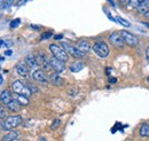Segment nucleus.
Instances as JSON below:
<instances>
[{
	"mask_svg": "<svg viewBox=\"0 0 149 141\" xmlns=\"http://www.w3.org/2000/svg\"><path fill=\"white\" fill-rule=\"evenodd\" d=\"M49 51L52 52V54L55 56L56 59H58L61 61L67 62L69 60V54L67 53L63 47H61V46H57L55 44H52V45H49Z\"/></svg>",
	"mask_w": 149,
	"mask_h": 141,
	"instance_id": "nucleus-1",
	"label": "nucleus"
},
{
	"mask_svg": "<svg viewBox=\"0 0 149 141\" xmlns=\"http://www.w3.org/2000/svg\"><path fill=\"white\" fill-rule=\"evenodd\" d=\"M93 50L99 57L104 59V57H108V55H109V47L103 41H96L94 44Z\"/></svg>",
	"mask_w": 149,
	"mask_h": 141,
	"instance_id": "nucleus-2",
	"label": "nucleus"
},
{
	"mask_svg": "<svg viewBox=\"0 0 149 141\" xmlns=\"http://www.w3.org/2000/svg\"><path fill=\"white\" fill-rule=\"evenodd\" d=\"M12 88H13V91H14L16 94H19V95H24V96H28V98L31 95L30 88L28 87V86H25L21 80H15V82L13 83V85H12Z\"/></svg>",
	"mask_w": 149,
	"mask_h": 141,
	"instance_id": "nucleus-3",
	"label": "nucleus"
},
{
	"mask_svg": "<svg viewBox=\"0 0 149 141\" xmlns=\"http://www.w3.org/2000/svg\"><path fill=\"white\" fill-rule=\"evenodd\" d=\"M21 123H22V117L21 116H19V115L9 116V117H7V119L3 123V130L10 131V130L15 128L16 126H19Z\"/></svg>",
	"mask_w": 149,
	"mask_h": 141,
	"instance_id": "nucleus-4",
	"label": "nucleus"
},
{
	"mask_svg": "<svg viewBox=\"0 0 149 141\" xmlns=\"http://www.w3.org/2000/svg\"><path fill=\"white\" fill-rule=\"evenodd\" d=\"M120 35H122L123 40H124V43H125L126 45H129L131 47H135V46L138 45V38L133 35V34H131L130 31L123 30V31L120 32Z\"/></svg>",
	"mask_w": 149,
	"mask_h": 141,
	"instance_id": "nucleus-5",
	"label": "nucleus"
},
{
	"mask_svg": "<svg viewBox=\"0 0 149 141\" xmlns=\"http://www.w3.org/2000/svg\"><path fill=\"white\" fill-rule=\"evenodd\" d=\"M109 41L112 46H115L117 48H122L125 44L123 40V37L119 32H112L111 35L109 36Z\"/></svg>",
	"mask_w": 149,
	"mask_h": 141,
	"instance_id": "nucleus-6",
	"label": "nucleus"
},
{
	"mask_svg": "<svg viewBox=\"0 0 149 141\" xmlns=\"http://www.w3.org/2000/svg\"><path fill=\"white\" fill-rule=\"evenodd\" d=\"M62 47L65 50V52L69 54V55L74 56L76 59H81V57H84V55H85V53H83L81 51H79L77 47H72V46L68 45L67 43H63V44H62Z\"/></svg>",
	"mask_w": 149,
	"mask_h": 141,
	"instance_id": "nucleus-7",
	"label": "nucleus"
},
{
	"mask_svg": "<svg viewBox=\"0 0 149 141\" xmlns=\"http://www.w3.org/2000/svg\"><path fill=\"white\" fill-rule=\"evenodd\" d=\"M49 63H51V67L52 69H54L56 72H62L65 69V64H64V61H61L58 59H56L55 56H53L52 59H49Z\"/></svg>",
	"mask_w": 149,
	"mask_h": 141,
	"instance_id": "nucleus-8",
	"label": "nucleus"
},
{
	"mask_svg": "<svg viewBox=\"0 0 149 141\" xmlns=\"http://www.w3.org/2000/svg\"><path fill=\"white\" fill-rule=\"evenodd\" d=\"M36 60H37V63L38 66L42 69V70H51L52 69V67H51V63H49V61L45 57V55L44 54H40V55H37L36 56Z\"/></svg>",
	"mask_w": 149,
	"mask_h": 141,
	"instance_id": "nucleus-9",
	"label": "nucleus"
},
{
	"mask_svg": "<svg viewBox=\"0 0 149 141\" xmlns=\"http://www.w3.org/2000/svg\"><path fill=\"white\" fill-rule=\"evenodd\" d=\"M29 67H28V64L25 63V62H21L19 63L17 66H16V71H17V73H19V76H22V77H28L29 76Z\"/></svg>",
	"mask_w": 149,
	"mask_h": 141,
	"instance_id": "nucleus-10",
	"label": "nucleus"
},
{
	"mask_svg": "<svg viewBox=\"0 0 149 141\" xmlns=\"http://www.w3.org/2000/svg\"><path fill=\"white\" fill-rule=\"evenodd\" d=\"M49 80L53 85L55 86H63L64 85V79L58 75V73H52L49 76Z\"/></svg>",
	"mask_w": 149,
	"mask_h": 141,
	"instance_id": "nucleus-11",
	"label": "nucleus"
},
{
	"mask_svg": "<svg viewBox=\"0 0 149 141\" xmlns=\"http://www.w3.org/2000/svg\"><path fill=\"white\" fill-rule=\"evenodd\" d=\"M32 77L35 80L40 82V83H46L47 82V77H46V73L44 72V70H35L32 73Z\"/></svg>",
	"mask_w": 149,
	"mask_h": 141,
	"instance_id": "nucleus-12",
	"label": "nucleus"
},
{
	"mask_svg": "<svg viewBox=\"0 0 149 141\" xmlns=\"http://www.w3.org/2000/svg\"><path fill=\"white\" fill-rule=\"evenodd\" d=\"M77 48H78L79 51H81L83 53H86V52H88V51L91 50V45H90V43H88L87 40L81 39V40L78 41V44H77Z\"/></svg>",
	"mask_w": 149,
	"mask_h": 141,
	"instance_id": "nucleus-13",
	"label": "nucleus"
},
{
	"mask_svg": "<svg viewBox=\"0 0 149 141\" xmlns=\"http://www.w3.org/2000/svg\"><path fill=\"white\" fill-rule=\"evenodd\" d=\"M0 100H1V102H2V105H8L13 99H12V94H10V92L9 91H7V89H5V91H2L1 93H0Z\"/></svg>",
	"mask_w": 149,
	"mask_h": 141,
	"instance_id": "nucleus-14",
	"label": "nucleus"
},
{
	"mask_svg": "<svg viewBox=\"0 0 149 141\" xmlns=\"http://www.w3.org/2000/svg\"><path fill=\"white\" fill-rule=\"evenodd\" d=\"M24 62L28 64V67H29L30 69H35V68L38 67L36 56H33V55H28V56L25 57V61H24Z\"/></svg>",
	"mask_w": 149,
	"mask_h": 141,
	"instance_id": "nucleus-15",
	"label": "nucleus"
},
{
	"mask_svg": "<svg viewBox=\"0 0 149 141\" xmlns=\"http://www.w3.org/2000/svg\"><path fill=\"white\" fill-rule=\"evenodd\" d=\"M7 107H8V109H9L10 111H14V112H19V109H21V105L19 103L17 100H12V101L7 105Z\"/></svg>",
	"mask_w": 149,
	"mask_h": 141,
	"instance_id": "nucleus-16",
	"label": "nucleus"
},
{
	"mask_svg": "<svg viewBox=\"0 0 149 141\" xmlns=\"http://www.w3.org/2000/svg\"><path fill=\"white\" fill-rule=\"evenodd\" d=\"M17 138H19V133H17L16 131H12V132H9L7 135H5L1 141H14V140H16Z\"/></svg>",
	"mask_w": 149,
	"mask_h": 141,
	"instance_id": "nucleus-17",
	"label": "nucleus"
},
{
	"mask_svg": "<svg viewBox=\"0 0 149 141\" xmlns=\"http://www.w3.org/2000/svg\"><path fill=\"white\" fill-rule=\"evenodd\" d=\"M136 9H138L139 13H143V14H145L149 9V0H143V1L139 5V7H138Z\"/></svg>",
	"mask_w": 149,
	"mask_h": 141,
	"instance_id": "nucleus-18",
	"label": "nucleus"
},
{
	"mask_svg": "<svg viewBox=\"0 0 149 141\" xmlns=\"http://www.w3.org/2000/svg\"><path fill=\"white\" fill-rule=\"evenodd\" d=\"M140 135L143 138H149V124H143L140 127Z\"/></svg>",
	"mask_w": 149,
	"mask_h": 141,
	"instance_id": "nucleus-19",
	"label": "nucleus"
},
{
	"mask_svg": "<svg viewBox=\"0 0 149 141\" xmlns=\"http://www.w3.org/2000/svg\"><path fill=\"white\" fill-rule=\"evenodd\" d=\"M83 68H84V63L83 62H74V63H72L70 66V70L72 71V72H78V71L81 70Z\"/></svg>",
	"mask_w": 149,
	"mask_h": 141,
	"instance_id": "nucleus-20",
	"label": "nucleus"
},
{
	"mask_svg": "<svg viewBox=\"0 0 149 141\" xmlns=\"http://www.w3.org/2000/svg\"><path fill=\"white\" fill-rule=\"evenodd\" d=\"M17 101L21 106H28L29 105V98L24 96V95H19L17 96Z\"/></svg>",
	"mask_w": 149,
	"mask_h": 141,
	"instance_id": "nucleus-21",
	"label": "nucleus"
},
{
	"mask_svg": "<svg viewBox=\"0 0 149 141\" xmlns=\"http://www.w3.org/2000/svg\"><path fill=\"white\" fill-rule=\"evenodd\" d=\"M143 0H129V6L131 8H138L139 5L142 2Z\"/></svg>",
	"mask_w": 149,
	"mask_h": 141,
	"instance_id": "nucleus-22",
	"label": "nucleus"
},
{
	"mask_svg": "<svg viewBox=\"0 0 149 141\" xmlns=\"http://www.w3.org/2000/svg\"><path fill=\"white\" fill-rule=\"evenodd\" d=\"M7 118V110L5 108V105H0V119Z\"/></svg>",
	"mask_w": 149,
	"mask_h": 141,
	"instance_id": "nucleus-23",
	"label": "nucleus"
},
{
	"mask_svg": "<svg viewBox=\"0 0 149 141\" xmlns=\"http://www.w3.org/2000/svg\"><path fill=\"white\" fill-rule=\"evenodd\" d=\"M13 2H14V0H6L2 5H0V9H5V8H7V7L12 6V5H13Z\"/></svg>",
	"mask_w": 149,
	"mask_h": 141,
	"instance_id": "nucleus-24",
	"label": "nucleus"
},
{
	"mask_svg": "<svg viewBox=\"0 0 149 141\" xmlns=\"http://www.w3.org/2000/svg\"><path fill=\"white\" fill-rule=\"evenodd\" d=\"M116 21H118V22H119L122 25H124V27H130V23H129L126 20H123V18L119 17V16L116 17Z\"/></svg>",
	"mask_w": 149,
	"mask_h": 141,
	"instance_id": "nucleus-25",
	"label": "nucleus"
},
{
	"mask_svg": "<svg viewBox=\"0 0 149 141\" xmlns=\"http://www.w3.org/2000/svg\"><path fill=\"white\" fill-rule=\"evenodd\" d=\"M19 23H21V20H19V18H16V20L12 21V22H10V28H12V29L17 28V27L19 25Z\"/></svg>",
	"mask_w": 149,
	"mask_h": 141,
	"instance_id": "nucleus-26",
	"label": "nucleus"
},
{
	"mask_svg": "<svg viewBox=\"0 0 149 141\" xmlns=\"http://www.w3.org/2000/svg\"><path fill=\"white\" fill-rule=\"evenodd\" d=\"M53 35V32L52 31H47V32H44L42 35H41V39L42 40H45V39H48V38H51Z\"/></svg>",
	"mask_w": 149,
	"mask_h": 141,
	"instance_id": "nucleus-27",
	"label": "nucleus"
},
{
	"mask_svg": "<svg viewBox=\"0 0 149 141\" xmlns=\"http://www.w3.org/2000/svg\"><path fill=\"white\" fill-rule=\"evenodd\" d=\"M60 123H61V121H60L58 118H56L55 121H54V123L52 124V126H51V128H52V130H56V127H57V126L60 125Z\"/></svg>",
	"mask_w": 149,
	"mask_h": 141,
	"instance_id": "nucleus-28",
	"label": "nucleus"
},
{
	"mask_svg": "<svg viewBox=\"0 0 149 141\" xmlns=\"http://www.w3.org/2000/svg\"><path fill=\"white\" fill-rule=\"evenodd\" d=\"M28 87L30 88V91H31V92H38V88L36 87L35 85H32V84H31V85H29Z\"/></svg>",
	"mask_w": 149,
	"mask_h": 141,
	"instance_id": "nucleus-29",
	"label": "nucleus"
},
{
	"mask_svg": "<svg viewBox=\"0 0 149 141\" xmlns=\"http://www.w3.org/2000/svg\"><path fill=\"white\" fill-rule=\"evenodd\" d=\"M109 83H111V84L117 83V78H115V77H110V78H109Z\"/></svg>",
	"mask_w": 149,
	"mask_h": 141,
	"instance_id": "nucleus-30",
	"label": "nucleus"
},
{
	"mask_svg": "<svg viewBox=\"0 0 149 141\" xmlns=\"http://www.w3.org/2000/svg\"><path fill=\"white\" fill-rule=\"evenodd\" d=\"M146 59H147V62L149 63V46L147 47V51H146Z\"/></svg>",
	"mask_w": 149,
	"mask_h": 141,
	"instance_id": "nucleus-31",
	"label": "nucleus"
},
{
	"mask_svg": "<svg viewBox=\"0 0 149 141\" xmlns=\"http://www.w3.org/2000/svg\"><path fill=\"white\" fill-rule=\"evenodd\" d=\"M62 37H63V36H62V35H57V36H55L54 38H55L56 40H58V39H62Z\"/></svg>",
	"mask_w": 149,
	"mask_h": 141,
	"instance_id": "nucleus-32",
	"label": "nucleus"
},
{
	"mask_svg": "<svg viewBox=\"0 0 149 141\" xmlns=\"http://www.w3.org/2000/svg\"><path fill=\"white\" fill-rule=\"evenodd\" d=\"M26 1H28V0H21V1H19V3H17V5H19V6H21V5H23V3H25Z\"/></svg>",
	"mask_w": 149,
	"mask_h": 141,
	"instance_id": "nucleus-33",
	"label": "nucleus"
},
{
	"mask_svg": "<svg viewBox=\"0 0 149 141\" xmlns=\"http://www.w3.org/2000/svg\"><path fill=\"white\" fill-rule=\"evenodd\" d=\"M6 45V43L3 41V40H0V47H2V46H5Z\"/></svg>",
	"mask_w": 149,
	"mask_h": 141,
	"instance_id": "nucleus-34",
	"label": "nucleus"
},
{
	"mask_svg": "<svg viewBox=\"0 0 149 141\" xmlns=\"http://www.w3.org/2000/svg\"><path fill=\"white\" fill-rule=\"evenodd\" d=\"M145 16H146L147 18H149V9L147 10V12H146V13H145Z\"/></svg>",
	"mask_w": 149,
	"mask_h": 141,
	"instance_id": "nucleus-35",
	"label": "nucleus"
},
{
	"mask_svg": "<svg viewBox=\"0 0 149 141\" xmlns=\"http://www.w3.org/2000/svg\"><path fill=\"white\" fill-rule=\"evenodd\" d=\"M12 54V51H7L6 53H5V55H10Z\"/></svg>",
	"mask_w": 149,
	"mask_h": 141,
	"instance_id": "nucleus-36",
	"label": "nucleus"
},
{
	"mask_svg": "<svg viewBox=\"0 0 149 141\" xmlns=\"http://www.w3.org/2000/svg\"><path fill=\"white\" fill-rule=\"evenodd\" d=\"M1 84H2V77L0 76V85H1Z\"/></svg>",
	"mask_w": 149,
	"mask_h": 141,
	"instance_id": "nucleus-37",
	"label": "nucleus"
},
{
	"mask_svg": "<svg viewBox=\"0 0 149 141\" xmlns=\"http://www.w3.org/2000/svg\"><path fill=\"white\" fill-rule=\"evenodd\" d=\"M143 24H145L146 27H148V28H149V23H143Z\"/></svg>",
	"mask_w": 149,
	"mask_h": 141,
	"instance_id": "nucleus-38",
	"label": "nucleus"
},
{
	"mask_svg": "<svg viewBox=\"0 0 149 141\" xmlns=\"http://www.w3.org/2000/svg\"><path fill=\"white\" fill-rule=\"evenodd\" d=\"M147 83L149 84V77H147Z\"/></svg>",
	"mask_w": 149,
	"mask_h": 141,
	"instance_id": "nucleus-39",
	"label": "nucleus"
},
{
	"mask_svg": "<svg viewBox=\"0 0 149 141\" xmlns=\"http://www.w3.org/2000/svg\"><path fill=\"white\" fill-rule=\"evenodd\" d=\"M0 1H1V0H0Z\"/></svg>",
	"mask_w": 149,
	"mask_h": 141,
	"instance_id": "nucleus-40",
	"label": "nucleus"
}]
</instances>
